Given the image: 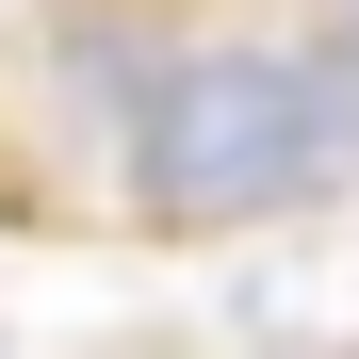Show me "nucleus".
<instances>
[{"mask_svg":"<svg viewBox=\"0 0 359 359\" xmlns=\"http://www.w3.org/2000/svg\"><path fill=\"white\" fill-rule=\"evenodd\" d=\"M131 212L212 245V229H262V212H311L359 180V49H262V33H212L180 49L163 98L131 114Z\"/></svg>","mask_w":359,"mask_h":359,"instance_id":"nucleus-1","label":"nucleus"},{"mask_svg":"<svg viewBox=\"0 0 359 359\" xmlns=\"http://www.w3.org/2000/svg\"><path fill=\"white\" fill-rule=\"evenodd\" d=\"M311 17H327V49H359V0H311Z\"/></svg>","mask_w":359,"mask_h":359,"instance_id":"nucleus-2","label":"nucleus"}]
</instances>
